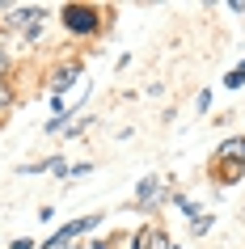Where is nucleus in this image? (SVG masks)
Segmentation results:
<instances>
[{
	"label": "nucleus",
	"instance_id": "f257e3e1",
	"mask_svg": "<svg viewBox=\"0 0 245 249\" xmlns=\"http://www.w3.org/2000/svg\"><path fill=\"white\" fill-rule=\"evenodd\" d=\"M59 26L72 34V38H93V34H102L106 30V13L97 4H85V0H72L59 9Z\"/></svg>",
	"mask_w": 245,
	"mask_h": 249
},
{
	"label": "nucleus",
	"instance_id": "f03ea898",
	"mask_svg": "<svg viewBox=\"0 0 245 249\" xmlns=\"http://www.w3.org/2000/svg\"><path fill=\"white\" fill-rule=\"evenodd\" d=\"M42 21H47V9H42V4H21V9H9V13L0 17V26L17 30L26 42H34L42 34Z\"/></svg>",
	"mask_w": 245,
	"mask_h": 249
},
{
	"label": "nucleus",
	"instance_id": "7ed1b4c3",
	"mask_svg": "<svg viewBox=\"0 0 245 249\" xmlns=\"http://www.w3.org/2000/svg\"><path fill=\"white\" fill-rule=\"evenodd\" d=\"M68 85H85V72H80V59H59V64L47 72V89L51 97H64Z\"/></svg>",
	"mask_w": 245,
	"mask_h": 249
},
{
	"label": "nucleus",
	"instance_id": "20e7f679",
	"mask_svg": "<svg viewBox=\"0 0 245 249\" xmlns=\"http://www.w3.org/2000/svg\"><path fill=\"white\" fill-rule=\"evenodd\" d=\"M102 224V215H80V220H72V224H64V228H55L51 236H47V245L42 249H64V245H72L76 236H85V232H93Z\"/></svg>",
	"mask_w": 245,
	"mask_h": 249
},
{
	"label": "nucleus",
	"instance_id": "39448f33",
	"mask_svg": "<svg viewBox=\"0 0 245 249\" xmlns=\"http://www.w3.org/2000/svg\"><path fill=\"white\" fill-rule=\"evenodd\" d=\"M161 203H169V186L156 178V173H148L140 186H135V211H156Z\"/></svg>",
	"mask_w": 245,
	"mask_h": 249
},
{
	"label": "nucleus",
	"instance_id": "423d86ee",
	"mask_svg": "<svg viewBox=\"0 0 245 249\" xmlns=\"http://www.w3.org/2000/svg\"><path fill=\"white\" fill-rule=\"evenodd\" d=\"M211 157H216V160H228V165H245V135H228Z\"/></svg>",
	"mask_w": 245,
	"mask_h": 249
},
{
	"label": "nucleus",
	"instance_id": "0eeeda50",
	"mask_svg": "<svg viewBox=\"0 0 245 249\" xmlns=\"http://www.w3.org/2000/svg\"><path fill=\"white\" fill-rule=\"evenodd\" d=\"M211 178H216L220 186H237L245 178V165H228V160H216V157H211Z\"/></svg>",
	"mask_w": 245,
	"mask_h": 249
},
{
	"label": "nucleus",
	"instance_id": "6e6552de",
	"mask_svg": "<svg viewBox=\"0 0 245 249\" xmlns=\"http://www.w3.org/2000/svg\"><path fill=\"white\" fill-rule=\"evenodd\" d=\"M13 106H17L13 80H0V127H4V114H13Z\"/></svg>",
	"mask_w": 245,
	"mask_h": 249
},
{
	"label": "nucleus",
	"instance_id": "1a4fd4ad",
	"mask_svg": "<svg viewBox=\"0 0 245 249\" xmlns=\"http://www.w3.org/2000/svg\"><path fill=\"white\" fill-rule=\"evenodd\" d=\"M148 249H178V245L169 241L165 228H156V224H152V232H148Z\"/></svg>",
	"mask_w": 245,
	"mask_h": 249
},
{
	"label": "nucleus",
	"instance_id": "9d476101",
	"mask_svg": "<svg viewBox=\"0 0 245 249\" xmlns=\"http://www.w3.org/2000/svg\"><path fill=\"white\" fill-rule=\"evenodd\" d=\"M241 85H245V59H241V64H237V68H232L228 76H224V89H232V93H237V89H241Z\"/></svg>",
	"mask_w": 245,
	"mask_h": 249
},
{
	"label": "nucleus",
	"instance_id": "9b49d317",
	"mask_svg": "<svg viewBox=\"0 0 245 249\" xmlns=\"http://www.w3.org/2000/svg\"><path fill=\"white\" fill-rule=\"evenodd\" d=\"M148 232H152V224H144L140 232H135V236L127 241V249H148Z\"/></svg>",
	"mask_w": 245,
	"mask_h": 249
},
{
	"label": "nucleus",
	"instance_id": "f8f14e48",
	"mask_svg": "<svg viewBox=\"0 0 245 249\" xmlns=\"http://www.w3.org/2000/svg\"><path fill=\"white\" fill-rule=\"evenodd\" d=\"M190 232H194V236L211 232V215H207V211H203V215H199V220H190Z\"/></svg>",
	"mask_w": 245,
	"mask_h": 249
},
{
	"label": "nucleus",
	"instance_id": "ddd939ff",
	"mask_svg": "<svg viewBox=\"0 0 245 249\" xmlns=\"http://www.w3.org/2000/svg\"><path fill=\"white\" fill-rule=\"evenodd\" d=\"M9 76H13V55L0 47V80H9Z\"/></svg>",
	"mask_w": 245,
	"mask_h": 249
},
{
	"label": "nucleus",
	"instance_id": "4468645a",
	"mask_svg": "<svg viewBox=\"0 0 245 249\" xmlns=\"http://www.w3.org/2000/svg\"><path fill=\"white\" fill-rule=\"evenodd\" d=\"M89 169H93L89 160H85V165H68V178H85V173H89Z\"/></svg>",
	"mask_w": 245,
	"mask_h": 249
},
{
	"label": "nucleus",
	"instance_id": "2eb2a0df",
	"mask_svg": "<svg viewBox=\"0 0 245 249\" xmlns=\"http://www.w3.org/2000/svg\"><path fill=\"white\" fill-rule=\"evenodd\" d=\"M9 249H34V236H17V241H13Z\"/></svg>",
	"mask_w": 245,
	"mask_h": 249
},
{
	"label": "nucleus",
	"instance_id": "dca6fc26",
	"mask_svg": "<svg viewBox=\"0 0 245 249\" xmlns=\"http://www.w3.org/2000/svg\"><path fill=\"white\" fill-rule=\"evenodd\" d=\"M89 249H114V241L110 236H97V241H89Z\"/></svg>",
	"mask_w": 245,
	"mask_h": 249
},
{
	"label": "nucleus",
	"instance_id": "f3484780",
	"mask_svg": "<svg viewBox=\"0 0 245 249\" xmlns=\"http://www.w3.org/2000/svg\"><path fill=\"white\" fill-rule=\"evenodd\" d=\"M228 13H241L245 17V0H228Z\"/></svg>",
	"mask_w": 245,
	"mask_h": 249
}]
</instances>
